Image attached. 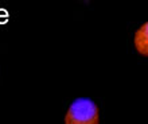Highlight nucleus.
<instances>
[{
	"mask_svg": "<svg viewBox=\"0 0 148 124\" xmlns=\"http://www.w3.org/2000/svg\"><path fill=\"white\" fill-rule=\"evenodd\" d=\"M98 108L90 99H77L73 101L65 116V124H98Z\"/></svg>",
	"mask_w": 148,
	"mask_h": 124,
	"instance_id": "obj_1",
	"label": "nucleus"
},
{
	"mask_svg": "<svg viewBox=\"0 0 148 124\" xmlns=\"http://www.w3.org/2000/svg\"><path fill=\"white\" fill-rule=\"evenodd\" d=\"M135 46L141 55L148 57V22H145L135 34Z\"/></svg>",
	"mask_w": 148,
	"mask_h": 124,
	"instance_id": "obj_2",
	"label": "nucleus"
}]
</instances>
